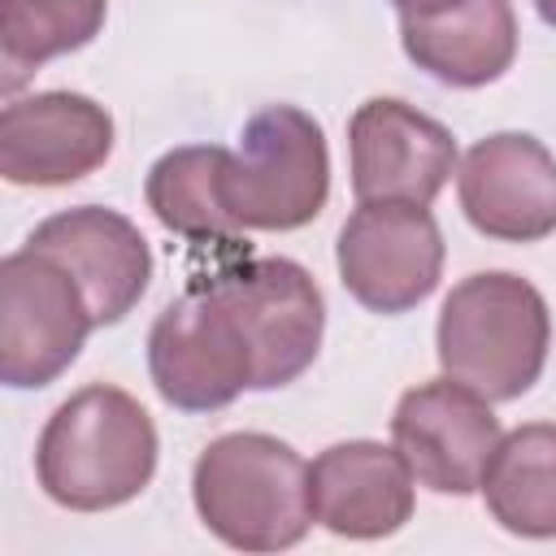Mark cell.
<instances>
[{
    "label": "cell",
    "mask_w": 556,
    "mask_h": 556,
    "mask_svg": "<svg viewBox=\"0 0 556 556\" xmlns=\"http://www.w3.org/2000/svg\"><path fill=\"white\" fill-rule=\"evenodd\" d=\"M552 348V313L543 291L508 269L460 278L434 326V352L447 378L473 387L491 404L526 395Z\"/></svg>",
    "instance_id": "7a4b0ae2"
},
{
    "label": "cell",
    "mask_w": 556,
    "mask_h": 556,
    "mask_svg": "<svg viewBox=\"0 0 556 556\" xmlns=\"http://www.w3.org/2000/svg\"><path fill=\"white\" fill-rule=\"evenodd\" d=\"M456 195L486 239L539 243L556 235V156L526 130L478 139L456 165Z\"/></svg>",
    "instance_id": "30bf717a"
},
{
    "label": "cell",
    "mask_w": 556,
    "mask_h": 556,
    "mask_svg": "<svg viewBox=\"0 0 556 556\" xmlns=\"http://www.w3.org/2000/svg\"><path fill=\"white\" fill-rule=\"evenodd\" d=\"M348 156L356 200L430 204L460 165L452 130L395 96H374L352 113Z\"/></svg>",
    "instance_id": "8fae6325"
},
{
    "label": "cell",
    "mask_w": 556,
    "mask_h": 556,
    "mask_svg": "<svg viewBox=\"0 0 556 556\" xmlns=\"http://www.w3.org/2000/svg\"><path fill=\"white\" fill-rule=\"evenodd\" d=\"M413 469L395 452V443L348 439L330 443L308 465V504L313 521L339 539L374 543L391 539L413 521Z\"/></svg>",
    "instance_id": "4fadbf2b"
},
{
    "label": "cell",
    "mask_w": 556,
    "mask_h": 556,
    "mask_svg": "<svg viewBox=\"0 0 556 556\" xmlns=\"http://www.w3.org/2000/svg\"><path fill=\"white\" fill-rule=\"evenodd\" d=\"M443 230L430 204L356 200L339 230L334 265L356 304L395 317L434 295L443 278Z\"/></svg>",
    "instance_id": "52a82bcc"
},
{
    "label": "cell",
    "mask_w": 556,
    "mask_h": 556,
    "mask_svg": "<svg viewBox=\"0 0 556 556\" xmlns=\"http://www.w3.org/2000/svg\"><path fill=\"white\" fill-rule=\"evenodd\" d=\"M330 195V148L313 113L295 104L256 109L239 148L222 161V204L239 230H300Z\"/></svg>",
    "instance_id": "5b68a950"
},
{
    "label": "cell",
    "mask_w": 556,
    "mask_h": 556,
    "mask_svg": "<svg viewBox=\"0 0 556 556\" xmlns=\"http://www.w3.org/2000/svg\"><path fill=\"white\" fill-rule=\"evenodd\" d=\"M191 500L204 530L235 552H282L313 526L304 456L261 430L217 434L195 456Z\"/></svg>",
    "instance_id": "3957f363"
},
{
    "label": "cell",
    "mask_w": 556,
    "mask_h": 556,
    "mask_svg": "<svg viewBox=\"0 0 556 556\" xmlns=\"http://www.w3.org/2000/svg\"><path fill=\"white\" fill-rule=\"evenodd\" d=\"M387 4H395L400 17H434V13H447L465 0H387Z\"/></svg>",
    "instance_id": "ac0fdd59"
},
{
    "label": "cell",
    "mask_w": 556,
    "mask_h": 556,
    "mask_svg": "<svg viewBox=\"0 0 556 556\" xmlns=\"http://www.w3.org/2000/svg\"><path fill=\"white\" fill-rule=\"evenodd\" d=\"M109 17V0H0V83L13 96L30 70L87 48Z\"/></svg>",
    "instance_id": "e0dca14e"
},
{
    "label": "cell",
    "mask_w": 556,
    "mask_h": 556,
    "mask_svg": "<svg viewBox=\"0 0 556 556\" xmlns=\"http://www.w3.org/2000/svg\"><path fill=\"white\" fill-rule=\"evenodd\" d=\"M404 56L443 87H486L517 56L513 0H465L434 17H400Z\"/></svg>",
    "instance_id": "5bb4252c"
},
{
    "label": "cell",
    "mask_w": 556,
    "mask_h": 556,
    "mask_svg": "<svg viewBox=\"0 0 556 556\" xmlns=\"http://www.w3.org/2000/svg\"><path fill=\"white\" fill-rule=\"evenodd\" d=\"M161 439L148 408L113 387L91 382L61 400L35 443L39 491L70 513L130 504L156 473Z\"/></svg>",
    "instance_id": "6da1fadb"
},
{
    "label": "cell",
    "mask_w": 556,
    "mask_h": 556,
    "mask_svg": "<svg viewBox=\"0 0 556 556\" xmlns=\"http://www.w3.org/2000/svg\"><path fill=\"white\" fill-rule=\"evenodd\" d=\"M96 330L78 278L39 248L0 261V378L13 391L56 382Z\"/></svg>",
    "instance_id": "8992f818"
},
{
    "label": "cell",
    "mask_w": 556,
    "mask_h": 556,
    "mask_svg": "<svg viewBox=\"0 0 556 556\" xmlns=\"http://www.w3.org/2000/svg\"><path fill=\"white\" fill-rule=\"evenodd\" d=\"M504 430L491 400L456 378H430L400 395L391 413V443L421 486L434 495H473Z\"/></svg>",
    "instance_id": "ba28073f"
},
{
    "label": "cell",
    "mask_w": 556,
    "mask_h": 556,
    "mask_svg": "<svg viewBox=\"0 0 556 556\" xmlns=\"http://www.w3.org/2000/svg\"><path fill=\"white\" fill-rule=\"evenodd\" d=\"M222 161L217 143H182L152 161L143 195L152 217L191 243H239V226L222 204Z\"/></svg>",
    "instance_id": "2e32d148"
},
{
    "label": "cell",
    "mask_w": 556,
    "mask_h": 556,
    "mask_svg": "<svg viewBox=\"0 0 556 556\" xmlns=\"http://www.w3.org/2000/svg\"><path fill=\"white\" fill-rule=\"evenodd\" d=\"M491 521L517 539H556V421L508 430L482 473Z\"/></svg>",
    "instance_id": "9a60e30c"
},
{
    "label": "cell",
    "mask_w": 556,
    "mask_h": 556,
    "mask_svg": "<svg viewBox=\"0 0 556 556\" xmlns=\"http://www.w3.org/2000/svg\"><path fill=\"white\" fill-rule=\"evenodd\" d=\"M534 9H539V17H543L547 26H556V0H534Z\"/></svg>",
    "instance_id": "d6986e66"
},
{
    "label": "cell",
    "mask_w": 556,
    "mask_h": 556,
    "mask_svg": "<svg viewBox=\"0 0 556 556\" xmlns=\"http://www.w3.org/2000/svg\"><path fill=\"white\" fill-rule=\"evenodd\" d=\"M148 378L178 413H217L243 391H261L252 330L217 274L195 278L148 330Z\"/></svg>",
    "instance_id": "277c9868"
},
{
    "label": "cell",
    "mask_w": 556,
    "mask_h": 556,
    "mask_svg": "<svg viewBox=\"0 0 556 556\" xmlns=\"http://www.w3.org/2000/svg\"><path fill=\"white\" fill-rule=\"evenodd\" d=\"M26 248L56 256L83 287L96 326H117L152 282V248L139 226L104 204H78L43 217Z\"/></svg>",
    "instance_id": "7c38bea8"
},
{
    "label": "cell",
    "mask_w": 556,
    "mask_h": 556,
    "mask_svg": "<svg viewBox=\"0 0 556 556\" xmlns=\"http://www.w3.org/2000/svg\"><path fill=\"white\" fill-rule=\"evenodd\" d=\"M113 156V117L83 91L9 96L0 109V174L13 187H70Z\"/></svg>",
    "instance_id": "9c48e42d"
}]
</instances>
